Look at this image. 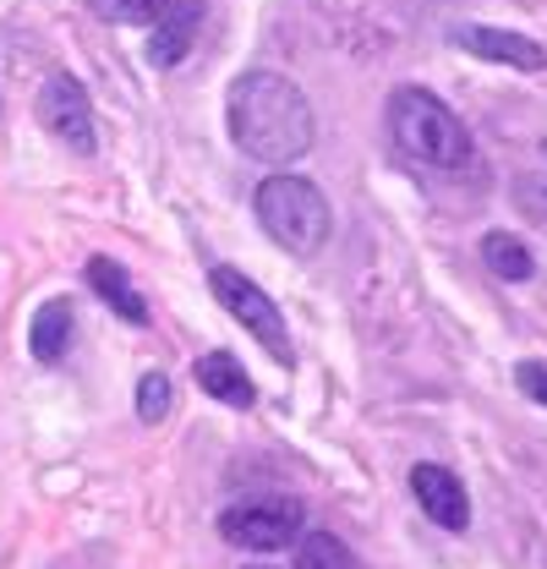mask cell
Instances as JSON below:
<instances>
[{
    "label": "cell",
    "mask_w": 547,
    "mask_h": 569,
    "mask_svg": "<svg viewBox=\"0 0 547 569\" xmlns=\"http://www.w3.org/2000/svg\"><path fill=\"white\" fill-rule=\"evenodd\" d=\"M230 138L258 164H296L318 142V121L285 71L258 67L230 82Z\"/></svg>",
    "instance_id": "6da1fadb"
},
{
    "label": "cell",
    "mask_w": 547,
    "mask_h": 569,
    "mask_svg": "<svg viewBox=\"0 0 547 569\" xmlns=\"http://www.w3.org/2000/svg\"><path fill=\"white\" fill-rule=\"evenodd\" d=\"M389 138L410 164L427 170H471V132L432 88H395L389 99Z\"/></svg>",
    "instance_id": "7a4b0ae2"
},
{
    "label": "cell",
    "mask_w": 547,
    "mask_h": 569,
    "mask_svg": "<svg viewBox=\"0 0 547 569\" xmlns=\"http://www.w3.org/2000/svg\"><path fill=\"white\" fill-rule=\"evenodd\" d=\"M252 209H258V224L269 230V241H279L290 258H318L329 247L335 213H329V198L307 176H269L258 187Z\"/></svg>",
    "instance_id": "3957f363"
},
{
    "label": "cell",
    "mask_w": 547,
    "mask_h": 569,
    "mask_svg": "<svg viewBox=\"0 0 547 569\" xmlns=\"http://www.w3.org/2000/svg\"><path fill=\"white\" fill-rule=\"evenodd\" d=\"M208 290L219 296V307L274 356V361H285L290 367V335H285V312L269 301V290L258 280H247L241 269H213L208 274Z\"/></svg>",
    "instance_id": "277c9868"
},
{
    "label": "cell",
    "mask_w": 547,
    "mask_h": 569,
    "mask_svg": "<svg viewBox=\"0 0 547 569\" xmlns=\"http://www.w3.org/2000/svg\"><path fill=\"white\" fill-rule=\"evenodd\" d=\"M301 520L307 515L296 498H247L219 515V537L247 553H279L285 542H301Z\"/></svg>",
    "instance_id": "5b68a950"
},
{
    "label": "cell",
    "mask_w": 547,
    "mask_h": 569,
    "mask_svg": "<svg viewBox=\"0 0 547 569\" xmlns=\"http://www.w3.org/2000/svg\"><path fill=\"white\" fill-rule=\"evenodd\" d=\"M39 127L56 142H67L71 153H93L99 132H93V104H88V88L77 77H50L39 88Z\"/></svg>",
    "instance_id": "8992f818"
},
{
    "label": "cell",
    "mask_w": 547,
    "mask_h": 569,
    "mask_svg": "<svg viewBox=\"0 0 547 569\" xmlns=\"http://www.w3.org/2000/svg\"><path fill=\"white\" fill-rule=\"evenodd\" d=\"M410 493L427 509L432 526H444V531H466L471 526V498H466L460 477L449 466H416L410 471Z\"/></svg>",
    "instance_id": "52a82bcc"
},
{
    "label": "cell",
    "mask_w": 547,
    "mask_h": 569,
    "mask_svg": "<svg viewBox=\"0 0 547 569\" xmlns=\"http://www.w3.org/2000/svg\"><path fill=\"white\" fill-rule=\"evenodd\" d=\"M455 44L471 50L481 61H498V67H515V71H543L547 67V50L526 33H509V28H481V22H460L455 28Z\"/></svg>",
    "instance_id": "ba28073f"
},
{
    "label": "cell",
    "mask_w": 547,
    "mask_h": 569,
    "mask_svg": "<svg viewBox=\"0 0 547 569\" xmlns=\"http://www.w3.org/2000/svg\"><path fill=\"white\" fill-rule=\"evenodd\" d=\"M203 17H208V0H170V6H165V17L153 22L148 61H153V67H176V61H187V50H192V39H198Z\"/></svg>",
    "instance_id": "9c48e42d"
},
{
    "label": "cell",
    "mask_w": 547,
    "mask_h": 569,
    "mask_svg": "<svg viewBox=\"0 0 547 569\" xmlns=\"http://www.w3.org/2000/svg\"><path fill=\"white\" fill-rule=\"evenodd\" d=\"M192 378H198V389L203 395H213L219 406H236V411H247L258 395H252V378L241 372V361L230 351H208L192 361Z\"/></svg>",
    "instance_id": "30bf717a"
},
{
    "label": "cell",
    "mask_w": 547,
    "mask_h": 569,
    "mask_svg": "<svg viewBox=\"0 0 547 569\" xmlns=\"http://www.w3.org/2000/svg\"><path fill=\"white\" fill-rule=\"evenodd\" d=\"M88 284H93V290L105 296V307L121 312L127 323H137V329L148 323V301L137 296V284L127 280V269H121L116 258H88Z\"/></svg>",
    "instance_id": "8fae6325"
},
{
    "label": "cell",
    "mask_w": 547,
    "mask_h": 569,
    "mask_svg": "<svg viewBox=\"0 0 547 569\" xmlns=\"http://www.w3.org/2000/svg\"><path fill=\"white\" fill-rule=\"evenodd\" d=\"M481 263H487L498 280H531V274H537L531 247H526L520 236H509V230H487V236H481Z\"/></svg>",
    "instance_id": "7c38bea8"
},
{
    "label": "cell",
    "mask_w": 547,
    "mask_h": 569,
    "mask_svg": "<svg viewBox=\"0 0 547 569\" xmlns=\"http://www.w3.org/2000/svg\"><path fill=\"white\" fill-rule=\"evenodd\" d=\"M67 340H71V307H67V296H56V301H44V307L33 312L28 346H33L39 361H61V356H67Z\"/></svg>",
    "instance_id": "4fadbf2b"
},
{
    "label": "cell",
    "mask_w": 547,
    "mask_h": 569,
    "mask_svg": "<svg viewBox=\"0 0 547 569\" xmlns=\"http://www.w3.org/2000/svg\"><path fill=\"white\" fill-rule=\"evenodd\" d=\"M296 569H356V559H350V548H345L340 537H329V531H301Z\"/></svg>",
    "instance_id": "5bb4252c"
},
{
    "label": "cell",
    "mask_w": 547,
    "mask_h": 569,
    "mask_svg": "<svg viewBox=\"0 0 547 569\" xmlns=\"http://www.w3.org/2000/svg\"><path fill=\"white\" fill-rule=\"evenodd\" d=\"M515 209L526 213L537 230H547V170H526V176H515Z\"/></svg>",
    "instance_id": "9a60e30c"
},
{
    "label": "cell",
    "mask_w": 547,
    "mask_h": 569,
    "mask_svg": "<svg viewBox=\"0 0 547 569\" xmlns=\"http://www.w3.org/2000/svg\"><path fill=\"white\" fill-rule=\"evenodd\" d=\"M88 6H93L105 22H148V28H153L170 0H88Z\"/></svg>",
    "instance_id": "2e32d148"
},
{
    "label": "cell",
    "mask_w": 547,
    "mask_h": 569,
    "mask_svg": "<svg viewBox=\"0 0 547 569\" xmlns=\"http://www.w3.org/2000/svg\"><path fill=\"white\" fill-rule=\"evenodd\" d=\"M137 417L142 422H165L170 417V378L165 372H142V383H137Z\"/></svg>",
    "instance_id": "e0dca14e"
},
{
    "label": "cell",
    "mask_w": 547,
    "mask_h": 569,
    "mask_svg": "<svg viewBox=\"0 0 547 569\" xmlns=\"http://www.w3.org/2000/svg\"><path fill=\"white\" fill-rule=\"evenodd\" d=\"M515 383L526 389V400L547 406V361H520V367H515Z\"/></svg>",
    "instance_id": "ac0fdd59"
},
{
    "label": "cell",
    "mask_w": 547,
    "mask_h": 569,
    "mask_svg": "<svg viewBox=\"0 0 547 569\" xmlns=\"http://www.w3.org/2000/svg\"><path fill=\"white\" fill-rule=\"evenodd\" d=\"M252 569H263V565H252Z\"/></svg>",
    "instance_id": "d6986e66"
}]
</instances>
